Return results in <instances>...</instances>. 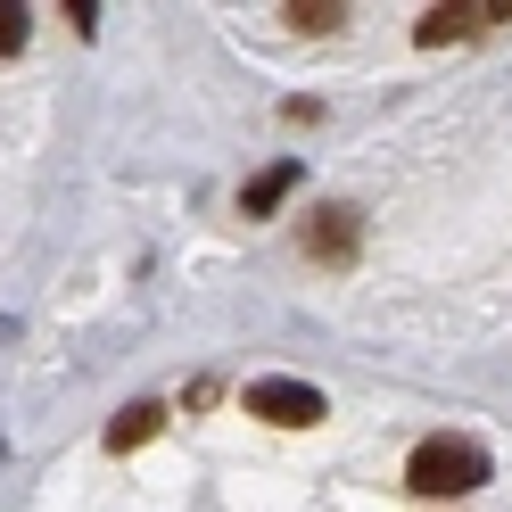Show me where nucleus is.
<instances>
[{
  "mask_svg": "<svg viewBox=\"0 0 512 512\" xmlns=\"http://www.w3.org/2000/svg\"><path fill=\"white\" fill-rule=\"evenodd\" d=\"M356 240H364V215L356 207H323L314 232H306V248L323 256V265H356Z\"/></svg>",
  "mask_w": 512,
  "mask_h": 512,
  "instance_id": "obj_4",
  "label": "nucleus"
},
{
  "mask_svg": "<svg viewBox=\"0 0 512 512\" xmlns=\"http://www.w3.org/2000/svg\"><path fill=\"white\" fill-rule=\"evenodd\" d=\"M256 422H273V430H314L323 422V389H306V380H248V397H240Z\"/></svg>",
  "mask_w": 512,
  "mask_h": 512,
  "instance_id": "obj_2",
  "label": "nucleus"
},
{
  "mask_svg": "<svg viewBox=\"0 0 512 512\" xmlns=\"http://www.w3.org/2000/svg\"><path fill=\"white\" fill-rule=\"evenodd\" d=\"M298 182H306V166H298V157H281V166H265V174H256V182L240 190V215H248V223H256V215H273V207L290 199Z\"/></svg>",
  "mask_w": 512,
  "mask_h": 512,
  "instance_id": "obj_5",
  "label": "nucleus"
},
{
  "mask_svg": "<svg viewBox=\"0 0 512 512\" xmlns=\"http://www.w3.org/2000/svg\"><path fill=\"white\" fill-rule=\"evenodd\" d=\"M157 430H166V405H133L124 422H108V455H133V446H149Z\"/></svg>",
  "mask_w": 512,
  "mask_h": 512,
  "instance_id": "obj_6",
  "label": "nucleus"
},
{
  "mask_svg": "<svg viewBox=\"0 0 512 512\" xmlns=\"http://www.w3.org/2000/svg\"><path fill=\"white\" fill-rule=\"evenodd\" d=\"M281 17H290L298 34H331V25H339L347 9H339V0H298V9H281Z\"/></svg>",
  "mask_w": 512,
  "mask_h": 512,
  "instance_id": "obj_8",
  "label": "nucleus"
},
{
  "mask_svg": "<svg viewBox=\"0 0 512 512\" xmlns=\"http://www.w3.org/2000/svg\"><path fill=\"white\" fill-rule=\"evenodd\" d=\"M25 34H34V9H25V0H0V58H17Z\"/></svg>",
  "mask_w": 512,
  "mask_h": 512,
  "instance_id": "obj_7",
  "label": "nucleus"
},
{
  "mask_svg": "<svg viewBox=\"0 0 512 512\" xmlns=\"http://www.w3.org/2000/svg\"><path fill=\"white\" fill-rule=\"evenodd\" d=\"M488 479H496V455H488L471 430H438V438L413 446V463H405V488H413V496H430V504L471 496V488H488Z\"/></svg>",
  "mask_w": 512,
  "mask_h": 512,
  "instance_id": "obj_1",
  "label": "nucleus"
},
{
  "mask_svg": "<svg viewBox=\"0 0 512 512\" xmlns=\"http://www.w3.org/2000/svg\"><path fill=\"white\" fill-rule=\"evenodd\" d=\"M504 17H512V0H438V9L413 25V42H422V50H438V42L479 34V25H504Z\"/></svg>",
  "mask_w": 512,
  "mask_h": 512,
  "instance_id": "obj_3",
  "label": "nucleus"
}]
</instances>
